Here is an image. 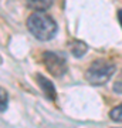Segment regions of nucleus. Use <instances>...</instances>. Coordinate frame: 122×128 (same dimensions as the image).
<instances>
[{"label":"nucleus","mask_w":122,"mask_h":128,"mask_svg":"<svg viewBox=\"0 0 122 128\" xmlns=\"http://www.w3.org/2000/svg\"><path fill=\"white\" fill-rule=\"evenodd\" d=\"M7 108V94L4 92V90H1V112H4Z\"/></svg>","instance_id":"nucleus-7"},{"label":"nucleus","mask_w":122,"mask_h":128,"mask_svg":"<svg viewBox=\"0 0 122 128\" xmlns=\"http://www.w3.org/2000/svg\"><path fill=\"white\" fill-rule=\"evenodd\" d=\"M70 48H71V53L75 57H82V56L85 54V51L88 50V46H87L84 41H80V40H75L72 41L71 44H70Z\"/></svg>","instance_id":"nucleus-5"},{"label":"nucleus","mask_w":122,"mask_h":128,"mask_svg":"<svg viewBox=\"0 0 122 128\" xmlns=\"http://www.w3.org/2000/svg\"><path fill=\"white\" fill-rule=\"evenodd\" d=\"M26 26L28 32L31 33V36L40 41H48L54 38L58 32L55 20L44 12H34L33 14H30L26 22Z\"/></svg>","instance_id":"nucleus-1"},{"label":"nucleus","mask_w":122,"mask_h":128,"mask_svg":"<svg viewBox=\"0 0 122 128\" xmlns=\"http://www.w3.org/2000/svg\"><path fill=\"white\" fill-rule=\"evenodd\" d=\"M115 73V66L107 60H95L85 71L87 81L92 86H102Z\"/></svg>","instance_id":"nucleus-2"},{"label":"nucleus","mask_w":122,"mask_h":128,"mask_svg":"<svg viewBox=\"0 0 122 128\" xmlns=\"http://www.w3.org/2000/svg\"><path fill=\"white\" fill-rule=\"evenodd\" d=\"M36 80H37V84L43 90V92L45 94V97L48 100L54 101L57 98V91H55V87H54V84L51 82V80L45 78L43 74H36Z\"/></svg>","instance_id":"nucleus-4"},{"label":"nucleus","mask_w":122,"mask_h":128,"mask_svg":"<svg viewBox=\"0 0 122 128\" xmlns=\"http://www.w3.org/2000/svg\"><path fill=\"white\" fill-rule=\"evenodd\" d=\"M43 63L48 73L54 77H63L67 73V61L63 56L53 53V51H45L43 53Z\"/></svg>","instance_id":"nucleus-3"},{"label":"nucleus","mask_w":122,"mask_h":128,"mask_svg":"<svg viewBox=\"0 0 122 128\" xmlns=\"http://www.w3.org/2000/svg\"><path fill=\"white\" fill-rule=\"evenodd\" d=\"M109 118L112 121H117V122H122V104L114 107L112 110L109 111Z\"/></svg>","instance_id":"nucleus-6"},{"label":"nucleus","mask_w":122,"mask_h":128,"mask_svg":"<svg viewBox=\"0 0 122 128\" xmlns=\"http://www.w3.org/2000/svg\"><path fill=\"white\" fill-rule=\"evenodd\" d=\"M118 20H119V23H121V26H122V9L118 10Z\"/></svg>","instance_id":"nucleus-8"}]
</instances>
